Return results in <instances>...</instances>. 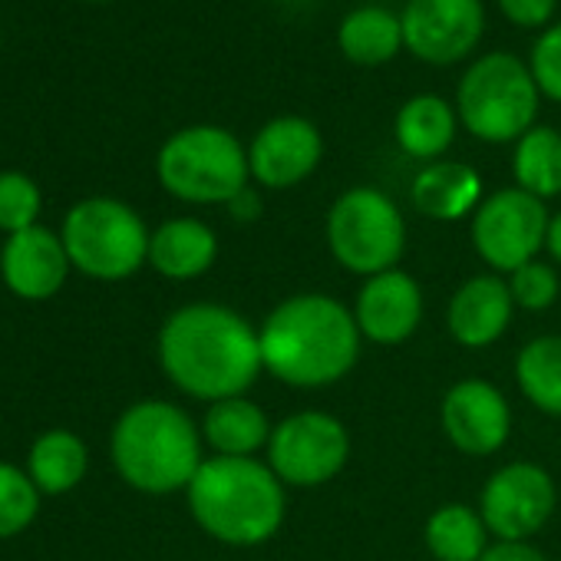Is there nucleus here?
<instances>
[{"mask_svg":"<svg viewBox=\"0 0 561 561\" xmlns=\"http://www.w3.org/2000/svg\"><path fill=\"white\" fill-rule=\"evenodd\" d=\"M156 357L179 393L205 403L244 397L264 370L257 331L211 301L175 308L159 328Z\"/></svg>","mask_w":561,"mask_h":561,"instance_id":"nucleus-1","label":"nucleus"},{"mask_svg":"<svg viewBox=\"0 0 561 561\" xmlns=\"http://www.w3.org/2000/svg\"><path fill=\"white\" fill-rule=\"evenodd\" d=\"M264 370L295 390L344 380L360 357V328L344 301L301 291L280 301L257 328Z\"/></svg>","mask_w":561,"mask_h":561,"instance_id":"nucleus-2","label":"nucleus"},{"mask_svg":"<svg viewBox=\"0 0 561 561\" xmlns=\"http://www.w3.org/2000/svg\"><path fill=\"white\" fill-rule=\"evenodd\" d=\"M195 525L231 548H254L285 525L288 495L267 462L254 456H205L185 489Z\"/></svg>","mask_w":561,"mask_h":561,"instance_id":"nucleus-3","label":"nucleus"},{"mask_svg":"<svg viewBox=\"0 0 561 561\" xmlns=\"http://www.w3.org/2000/svg\"><path fill=\"white\" fill-rule=\"evenodd\" d=\"M202 426L172 400H136L110 430V459L116 476L142 495L185 492L202 456Z\"/></svg>","mask_w":561,"mask_h":561,"instance_id":"nucleus-4","label":"nucleus"},{"mask_svg":"<svg viewBox=\"0 0 561 561\" xmlns=\"http://www.w3.org/2000/svg\"><path fill=\"white\" fill-rule=\"evenodd\" d=\"M159 185L188 205H228L251 185L248 146L221 126H185L172 133L156 156Z\"/></svg>","mask_w":561,"mask_h":561,"instance_id":"nucleus-5","label":"nucleus"},{"mask_svg":"<svg viewBox=\"0 0 561 561\" xmlns=\"http://www.w3.org/2000/svg\"><path fill=\"white\" fill-rule=\"evenodd\" d=\"M149 234L142 215L110 195L77 202L60 225L73 271L103 285L126 280L149 264Z\"/></svg>","mask_w":561,"mask_h":561,"instance_id":"nucleus-6","label":"nucleus"},{"mask_svg":"<svg viewBox=\"0 0 561 561\" xmlns=\"http://www.w3.org/2000/svg\"><path fill=\"white\" fill-rule=\"evenodd\" d=\"M538 83L515 54H485L459 80L456 116L482 142H518L538 116Z\"/></svg>","mask_w":561,"mask_h":561,"instance_id":"nucleus-7","label":"nucleus"},{"mask_svg":"<svg viewBox=\"0 0 561 561\" xmlns=\"http://www.w3.org/2000/svg\"><path fill=\"white\" fill-rule=\"evenodd\" d=\"M328 248L344 271L374 277L400 264L407 251V221L387 192L357 185L337 195L328 211Z\"/></svg>","mask_w":561,"mask_h":561,"instance_id":"nucleus-8","label":"nucleus"},{"mask_svg":"<svg viewBox=\"0 0 561 561\" xmlns=\"http://www.w3.org/2000/svg\"><path fill=\"white\" fill-rule=\"evenodd\" d=\"M351 459L347 426L324 410H301L280 420L267 439L271 472L295 489H318L341 476Z\"/></svg>","mask_w":561,"mask_h":561,"instance_id":"nucleus-9","label":"nucleus"},{"mask_svg":"<svg viewBox=\"0 0 561 561\" xmlns=\"http://www.w3.org/2000/svg\"><path fill=\"white\" fill-rule=\"evenodd\" d=\"M548 221L551 215L541 198L518 185L499 188L472 211V248L492 271L512 274L515 267L535 261V254L545 248Z\"/></svg>","mask_w":561,"mask_h":561,"instance_id":"nucleus-10","label":"nucleus"},{"mask_svg":"<svg viewBox=\"0 0 561 561\" xmlns=\"http://www.w3.org/2000/svg\"><path fill=\"white\" fill-rule=\"evenodd\" d=\"M554 505V479L538 462H508L479 492V515L499 541H528L548 525Z\"/></svg>","mask_w":561,"mask_h":561,"instance_id":"nucleus-11","label":"nucleus"},{"mask_svg":"<svg viewBox=\"0 0 561 561\" xmlns=\"http://www.w3.org/2000/svg\"><path fill=\"white\" fill-rule=\"evenodd\" d=\"M403 47L430 64L453 67L466 60L485 34L482 0H407L400 11Z\"/></svg>","mask_w":561,"mask_h":561,"instance_id":"nucleus-12","label":"nucleus"},{"mask_svg":"<svg viewBox=\"0 0 561 561\" xmlns=\"http://www.w3.org/2000/svg\"><path fill=\"white\" fill-rule=\"evenodd\" d=\"M324 159V136L305 116H274L248 142V169L261 188L285 192L314 175Z\"/></svg>","mask_w":561,"mask_h":561,"instance_id":"nucleus-13","label":"nucleus"},{"mask_svg":"<svg viewBox=\"0 0 561 561\" xmlns=\"http://www.w3.org/2000/svg\"><path fill=\"white\" fill-rule=\"evenodd\" d=\"M70 271L73 264L64 248V238L47 225L8 234L4 244H0V280L21 301L41 305L57 298Z\"/></svg>","mask_w":561,"mask_h":561,"instance_id":"nucleus-14","label":"nucleus"},{"mask_svg":"<svg viewBox=\"0 0 561 561\" xmlns=\"http://www.w3.org/2000/svg\"><path fill=\"white\" fill-rule=\"evenodd\" d=\"M446 439L466 456H492L512 433V410L489 380H459L446 390L439 407Z\"/></svg>","mask_w":561,"mask_h":561,"instance_id":"nucleus-15","label":"nucleus"},{"mask_svg":"<svg viewBox=\"0 0 561 561\" xmlns=\"http://www.w3.org/2000/svg\"><path fill=\"white\" fill-rule=\"evenodd\" d=\"M354 321L370 344L397 347L410 341L423 321V291L416 277L400 267L367 277L354 305Z\"/></svg>","mask_w":561,"mask_h":561,"instance_id":"nucleus-16","label":"nucleus"},{"mask_svg":"<svg viewBox=\"0 0 561 561\" xmlns=\"http://www.w3.org/2000/svg\"><path fill=\"white\" fill-rule=\"evenodd\" d=\"M512 291L508 280L499 274H476L449 301L446 311V328L453 341L466 351H482L492 347L512 324Z\"/></svg>","mask_w":561,"mask_h":561,"instance_id":"nucleus-17","label":"nucleus"},{"mask_svg":"<svg viewBox=\"0 0 561 561\" xmlns=\"http://www.w3.org/2000/svg\"><path fill=\"white\" fill-rule=\"evenodd\" d=\"M218 257L215 231L192 215L162 221L149 234V267L165 280H195Z\"/></svg>","mask_w":561,"mask_h":561,"instance_id":"nucleus-18","label":"nucleus"},{"mask_svg":"<svg viewBox=\"0 0 561 561\" xmlns=\"http://www.w3.org/2000/svg\"><path fill=\"white\" fill-rule=\"evenodd\" d=\"M410 198H413L416 211L433 221H459L479 208L482 179L466 162L436 159L416 172V179L410 185Z\"/></svg>","mask_w":561,"mask_h":561,"instance_id":"nucleus-19","label":"nucleus"},{"mask_svg":"<svg viewBox=\"0 0 561 561\" xmlns=\"http://www.w3.org/2000/svg\"><path fill=\"white\" fill-rule=\"evenodd\" d=\"M27 476L34 479V485L41 489L44 499H57L73 492L87 472H90V446L83 443V436H77L67 426H50L44 430L31 449H27V462H24Z\"/></svg>","mask_w":561,"mask_h":561,"instance_id":"nucleus-20","label":"nucleus"},{"mask_svg":"<svg viewBox=\"0 0 561 561\" xmlns=\"http://www.w3.org/2000/svg\"><path fill=\"white\" fill-rule=\"evenodd\" d=\"M459 129V116L456 106L436 93H416L410 96L397 119H393V136L400 142V149L410 159L420 162H436L443 159V152L453 146Z\"/></svg>","mask_w":561,"mask_h":561,"instance_id":"nucleus-21","label":"nucleus"},{"mask_svg":"<svg viewBox=\"0 0 561 561\" xmlns=\"http://www.w3.org/2000/svg\"><path fill=\"white\" fill-rule=\"evenodd\" d=\"M271 430L274 426L267 413L248 397L208 403L202 416V439L211 449V456H254L267 449Z\"/></svg>","mask_w":561,"mask_h":561,"instance_id":"nucleus-22","label":"nucleus"},{"mask_svg":"<svg viewBox=\"0 0 561 561\" xmlns=\"http://www.w3.org/2000/svg\"><path fill=\"white\" fill-rule=\"evenodd\" d=\"M341 54L357 67H383L403 47V24L400 14L380 4L354 8L337 27Z\"/></svg>","mask_w":561,"mask_h":561,"instance_id":"nucleus-23","label":"nucleus"},{"mask_svg":"<svg viewBox=\"0 0 561 561\" xmlns=\"http://www.w3.org/2000/svg\"><path fill=\"white\" fill-rule=\"evenodd\" d=\"M426 548L439 561H479L489 551V528L479 508L466 502H446L426 518Z\"/></svg>","mask_w":561,"mask_h":561,"instance_id":"nucleus-24","label":"nucleus"},{"mask_svg":"<svg viewBox=\"0 0 561 561\" xmlns=\"http://www.w3.org/2000/svg\"><path fill=\"white\" fill-rule=\"evenodd\" d=\"M515 380L522 397L535 410L548 416H561V337L558 334L531 337L515 357Z\"/></svg>","mask_w":561,"mask_h":561,"instance_id":"nucleus-25","label":"nucleus"},{"mask_svg":"<svg viewBox=\"0 0 561 561\" xmlns=\"http://www.w3.org/2000/svg\"><path fill=\"white\" fill-rule=\"evenodd\" d=\"M515 185L535 198L561 195V133L551 126H531L512 152Z\"/></svg>","mask_w":561,"mask_h":561,"instance_id":"nucleus-26","label":"nucleus"},{"mask_svg":"<svg viewBox=\"0 0 561 561\" xmlns=\"http://www.w3.org/2000/svg\"><path fill=\"white\" fill-rule=\"evenodd\" d=\"M44 495L24 466L0 459V541L24 535L41 515Z\"/></svg>","mask_w":561,"mask_h":561,"instance_id":"nucleus-27","label":"nucleus"},{"mask_svg":"<svg viewBox=\"0 0 561 561\" xmlns=\"http://www.w3.org/2000/svg\"><path fill=\"white\" fill-rule=\"evenodd\" d=\"M41 211H44V192L27 172L18 169L0 172V231H4V238L41 225Z\"/></svg>","mask_w":561,"mask_h":561,"instance_id":"nucleus-28","label":"nucleus"},{"mask_svg":"<svg viewBox=\"0 0 561 561\" xmlns=\"http://www.w3.org/2000/svg\"><path fill=\"white\" fill-rule=\"evenodd\" d=\"M508 291L522 311H548L558 301V274L545 261H528L508 274Z\"/></svg>","mask_w":561,"mask_h":561,"instance_id":"nucleus-29","label":"nucleus"},{"mask_svg":"<svg viewBox=\"0 0 561 561\" xmlns=\"http://www.w3.org/2000/svg\"><path fill=\"white\" fill-rule=\"evenodd\" d=\"M528 70L538 83V93L551 103H561V21L545 27L541 37L531 44Z\"/></svg>","mask_w":561,"mask_h":561,"instance_id":"nucleus-30","label":"nucleus"},{"mask_svg":"<svg viewBox=\"0 0 561 561\" xmlns=\"http://www.w3.org/2000/svg\"><path fill=\"white\" fill-rule=\"evenodd\" d=\"M499 11L515 27L545 31V27H551V18L558 11V0H499Z\"/></svg>","mask_w":561,"mask_h":561,"instance_id":"nucleus-31","label":"nucleus"},{"mask_svg":"<svg viewBox=\"0 0 561 561\" xmlns=\"http://www.w3.org/2000/svg\"><path fill=\"white\" fill-rule=\"evenodd\" d=\"M479 561H548V558L528 541H495Z\"/></svg>","mask_w":561,"mask_h":561,"instance_id":"nucleus-32","label":"nucleus"},{"mask_svg":"<svg viewBox=\"0 0 561 561\" xmlns=\"http://www.w3.org/2000/svg\"><path fill=\"white\" fill-rule=\"evenodd\" d=\"M225 208L234 221H257L264 215V198L254 185H244Z\"/></svg>","mask_w":561,"mask_h":561,"instance_id":"nucleus-33","label":"nucleus"},{"mask_svg":"<svg viewBox=\"0 0 561 561\" xmlns=\"http://www.w3.org/2000/svg\"><path fill=\"white\" fill-rule=\"evenodd\" d=\"M545 251L561 264V211L558 215H551V221H548V234H545Z\"/></svg>","mask_w":561,"mask_h":561,"instance_id":"nucleus-34","label":"nucleus"}]
</instances>
